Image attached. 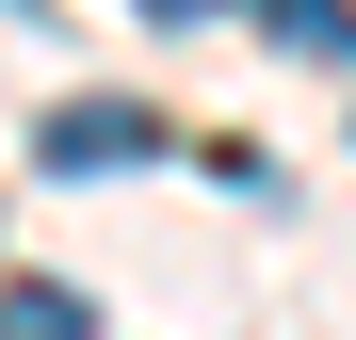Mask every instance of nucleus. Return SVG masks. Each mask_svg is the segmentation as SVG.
<instances>
[{"instance_id":"nucleus-1","label":"nucleus","mask_w":356,"mask_h":340,"mask_svg":"<svg viewBox=\"0 0 356 340\" xmlns=\"http://www.w3.org/2000/svg\"><path fill=\"white\" fill-rule=\"evenodd\" d=\"M33 162L49 179H113V162H162V113H130V97H65L33 130Z\"/></svg>"},{"instance_id":"nucleus-2","label":"nucleus","mask_w":356,"mask_h":340,"mask_svg":"<svg viewBox=\"0 0 356 340\" xmlns=\"http://www.w3.org/2000/svg\"><path fill=\"white\" fill-rule=\"evenodd\" d=\"M259 33L291 65H356V0H259Z\"/></svg>"},{"instance_id":"nucleus-3","label":"nucleus","mask_w":356,"mask_h":340,"mask_svg":"<svg viewBox=\"0 0 356 340\" xmlns=\"http://www.w3.org/2000/svg\"><path fill=\"white\" fill-rule=\"evenodd\" d=\"M97 292H65V275H0V340H81Z\"/></svg>"},{"instance_id":"nucleus-4","label":"nucleus","mask_w":356,"mask_h":340,"mask_svg":"<svg viewBox=\"0 0 356 340\" xmlns=\"http://www.w3.org/2000/svg\"><path fill=\"white\" fill-rule=\"evenodd\" d=\"M146 17H162V33H178V17H227V0H146Z\"/></svg>"},{"instance_id":"nucleus-5","label":"nucleus","mask_w":356,"mask_h":340,"mask_svg":"<svg viewBox=\"0 0 356 340\" xmlns=\"http://www.w3.org/2000/svg\"><path fill=\"white\" fill-rule=\"evenodd\" d=\"M17 17H33V0H17Z\"/></svg>"}]
</instances>
